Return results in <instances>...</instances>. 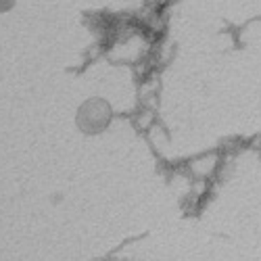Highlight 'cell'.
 Listing matches in <instances>:
<instances>
[{
  "instance_id": "1",
  "label": "cell",
  "mask_w": 261,
  "mask_h": 261,
  "mask_svg": "<svg viewBox=\"0 0 261 261\" xmlns=\"http://www.w3.org/2000/svg\"><path fill=\"white\" fill-rule=\"evenodd\" d=\"M109 119H111V109L100 98H92L84 102L77 111V125L88 134H96L107 127Z\"/></svg>"
},
{
  "instance_id": "2",
  "label": "cell",
  "mask_w": 261,
  "mask_h": 261,
  "mask_svg": "<svg viewBox=\"0 0 261 261\" xmlns=\"http://www.w3.org/2000/svg\"><path fill=\"white\" fill-rule=\"evenodd\" d=\"M13 3H15V0H0V13H3V11H9V9L13 7Z\"/></svg>"
}]
</instances>
